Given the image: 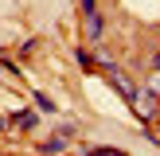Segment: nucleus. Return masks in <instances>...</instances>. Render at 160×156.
I'll return each mask as SVG.
<instances>
[{
	"mask_svg": "<svg viewBox=\"0 0 160 156\" xmlns=\"http://www.w3.org/2000/svg\"><path fill=\"white\" fill-rule=\"evenodd\" d=\"M0 125H20V129H35V125H39V117L28 109V113H16L12 121H8V117H0Z\"/></svg>",
	"mask_w": 160,
	"mask_h": 156,
	"instance_id": "2",
	"label": "nucleus"
},
{
	"mask_svg": "<svg viewBox=\"0 0 160 156\" xmlns=\"http://www.w3.org/2000/svg\"><path fill=\"white\" fill-rule=\"evenodd\" d=\"M86 35H90L94 43L102 39V16H98V12H90V16H86Z\"/></svg>",
	"mask_w": 160,
	"mask_h": 156,
	"instance_id": "3",
	"label": "nucleus"
},
{
	"mask_svg": "<svg viewBox=\"0 0 160 156\" xmlns=\"http://www.w3.org/2000/svg\"><path fill=\"white\" fill-rule=\"evenodd\" d=\"M86 156H129V152H117V148H90Z\"/></svg>",
	"mask_w": 160,
	"mask_h": 156,
	"instance_id": "5",
	"label": "nucleus"
},
{
	"mask_svg": "<svg viewBox=\"0 0 160 156\" xmlns=\"http://www.w3.org/2000/svg\"><path fill=\"white\" fill-rule=\"evenodd\" d=\"M43 148H47V152H62V148H67V137H51Z\"/></svg>",
	"mask_w": 160,
	"mask_h": 156,
	"instance_id": "4",
	"label": "nucleus"
},
{
	"mask_svg": "<svg viewBox=\"0 0 160 156\" xmlns=\"http://www.w3.org/2000/svg\"><path fill=\"white\" fill-rule=\"evenodd\" d=\"M35 105H39V109H47V113H51V109H55V101L47 98V94H35Z\"/></svg>",
	"mask_w": 160,
	"mask_h": 156,
	"instance_id": "6",
	"label": "nucleus"
},
{
	"mask_svg": "<svg viewBox=\"0 0 160 156\" xmlns=\"http://www.w3.org/2000/svg\"><path fill=\"white\" fill-rule=\"evenodd\" d=\"M129 105H133V113H137L141 121H152L156 109H160V101H156V94H152V90H141V86H137V94L129 98Z\"/></svg>",
	"mask_w": 160,
	"mask_h": 156,
	"instance_id": "1",
	"label": "nucleus"
}]
</instances>
